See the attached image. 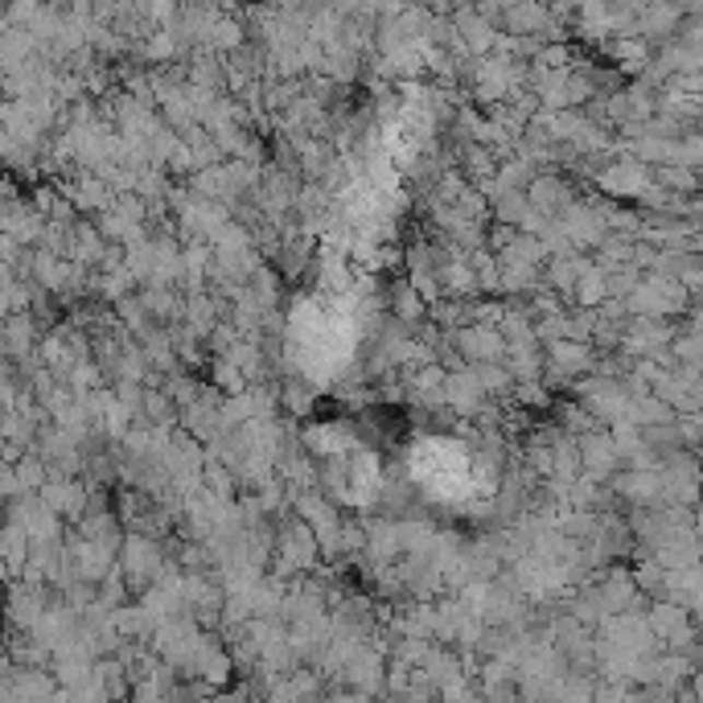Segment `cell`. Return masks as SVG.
<instances>
[{"instance_id": "6da1fadb", "label": "cell", "mask_w": 703, "mask_h": 703, "mask_svg": "<svg viewBox=\"0 0 703 703\" xmlns=\"http://www.w3.org/2000/svg\"><path fill=\"white\" fill-rule=\"evenodd\" d=\"M165 548L156 543V539H144V535H124L120 551H116V567L124 572V581H128V588L132 593H144L149 584L156 581V572L165 567Z\"/></svg>"}, {"instance_id": "7a4b0ae2", "label": "cell", "mask_w": 703, "mask_h": 703, "mask_svg": "<svg viewBox=\"0 0 703 703\" xmlns=\"http://www.w3.org/2000/svg\"><path fill=\"white\" fill-rule=\"evenodd\" d=\"M597 189H605L609 198H621V202H637L654 189V177L646 165L621 156V161H609L605 169H597Z\"/></svg>"}, {"instance_id": "3957f363", "label": "cell", "mask_w": 703, "mask_h": 703, "mask_svg": "<svg viewBox=\"0 0 703 703\" xmlns=\"http://www.w3.org/2000/svg\"><path fill=\"white\" fill-rule=\"evenodd\" d=\"M448 345L461 354V362H502L506 359V342H502V333L497 329H485V326H465L457 333H448Z\"/></svg>"}, {"instance_id": "277c9868", "label": "cell", "mask_w": 703, "mask_h": 703, "mask_svg": "<svg viewBox=\"0 0 703 703\" xmlns=\"http://www.w3.org/2000/svg\"><path fill=\"white\" fill-rule=\"evenodd\" d=\"M473 371V383H478L481 395H494V399H506L511 395V375L502 371V362H481V366H469Z\"/></svg>"}, {"instance_id": "5b68a950", "label": "cell", "mask_w": 703, "mask_h": 703, "mask_svg": "<svg viewBox=\"0 0 703 703\" xmlns=\"http://www.w3.org/2000/svg\"><path fill=\"white\" fill-rule=\"evenodd\" d=\"M600 301H605V276L597 268H588V272L576 280V289H572V309H597Z\"/></svg>"}, {"instance_id": "8992f818", "label": "cell", "mask_w": 703, "mask_h": 703, "mask_svg": "<svg viewBox=\"0 0 703 703\" xmlns=\"http://www.w3.org/2000/svg\"><path fill=\"white\" fill-rule=\"evenodd\" d=\"M276 403H284L292 415L313 412V391L305 378H289V383H276Z\"/></svg>"}, {"instance_id": "52a82bcc", "label": "cell", "mask_w": 703, "mask_h": 703, "mask_svg": "<svg viewBox=\"0 0 703 703\" xmlns=\"http://www.w3.org/2000/svg\"><path fill=\"white\" fill-rule=\"evenodd\" d=\"M13 473H17L21 494H37V490L46 485V478H50V469H46V461H42L37 453H25V457L13 465Z\"/></svg>"}, {"instance_id": "ba28073f", "label": "cell", "mask_w": 703, "mask_h": 703, "mask_svg": "<svg viewBox=\"0 0 703 703\" xmlns=\"http://www.w3.org/2000/svg\"><path fill=\"white\" fill-rule=\"evenodd\" d=\"M511 391L518 395V403H523V408H551V391L543 387V383H515Z\"/></svg>"}, {"instance_id": "9c48e42d", "label": "cell", "mask_w": 703, "mask_h": 703, "mask_svg": "<svg viewBox=\"0 0 703 703\" xmlns=\"http://www.w3.org/2000/svg\"><path fill=\"white\" fill-rule=\"evenodd\" d=\"M17 497H25L17 485V473H13V465L0 461V506H9V502H17Z\"/></svg>"}, {"instance_id": "30bf717a", "label": "cell", "mask_w": 703, "mask_h": 703, "mask_svg": "<svg viewBox=\"0 0 703 703\" xmlns=\"http://www.w3.org/2000/svg\"><path fill=\"white\" fill-rule=\"evenodd\" d=\"M13 202H21V186L13 173H0V210H9Z\"/></svg>"}]
</instances>
